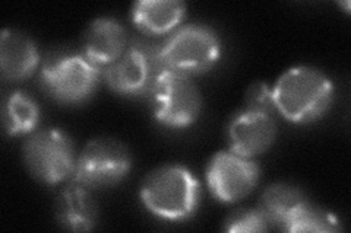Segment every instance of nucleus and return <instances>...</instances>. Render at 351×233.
<instances>
[{"mask_svg": "<svg viewBox=\"0 0 351 233\" xmlns=\"http://www.w3.org/2000/svg\"><path fill=\"white\" fill-rule=\"evenodd\" d=\"M221 55V41L206 25L191 24L174 29L160 46L164 70L197 76L211 70Z\"/></svg>", "mask_w": 351, "mask_h": 233, "instance_id": "7ed1b4c3", "label": "nucleus"}, {"mask_svg": "<svg viewBox=\"0 0 351 233\" xmlns=\"http://www.w3.org/2000/svg\"><path fill=\"white\" fill-rule=\"evenodd\" d=\"M164 72L160 46L135 42L120 59L103 70L110 90L125 96L149 95L154 82Z\"/></svg>", "mask_w": 351, "mask_h": 233, "instance_id": "6e6552de", "label": "nucleus"}, {"mask_svg": "<svg viewBox=\"0 0 351 233\" xmlns=\"http://www.w3.org/2000/svg\"><path fill=\"white\" fill-rule=\"evenodd\" d=\"M259 166L250 158L228 150L218 152L208 163L206 182L213 195L223 203H236L255 190Z\"/></svg>", "mask_w": 351, "mask_h": 233, "instance_id": "1a4fd4ad", "label": "nucleus"}, {"mask_svg": "<svg viewBox=\"0 0 351 233\" xmlns=\"http://www.w3.org/2000/svg\"><path fill=\"white\" fill-rule=\"evenodd\" d=\"M128 50V34L114 18L94 19L84 32L82 54L97 66H110Z\"/></svg>", "mask_w": 351, "mask_h": 233, "instance_id": "9b49d317", "label": "nucleus"}, {"mask_svg": "<svg viewBox=\"0 0 351 233\" xmlns=\"http://www.w3.org/2000/svg\"><path fill=\"white\" fill-rule=\"evenodd\" d=\"M132 168V156L122 141L100 137L86 143L76 158L72 180L95 190L119 184Z\"/></svg>", "mask_w": 351, "mask_h": 233, "instance_id": "0eeeda50", "label": "nucleus"}, {"mask_svg": "<svg viewBox=\"0 0 351 233\" xmlns=\"http://www.w3.org/2000/svg\"><path fill=\"white\" fill-rule=\"evenodd\" d=\"M199 194V182L182 165L160 166L141 187V200L148 212L173 221L189 219L196 212Z\"/></svg>", "mask_w": 351, "mask_h": 233, "instance_id": "f03ea898", "label": "nucleus"}, {"mask_svg": "<svg viewBox=\"0 0 351 233\" xmlns=\"http://www.w3.org/2000/svg\"><path fill=\"white\" fill-rule=\"evenodd\" d=\"M40 53L28 36L14 29H3L0 36V69L5 81H25L36 73Z\"/></svg>", "mask_w": 351, "mask_h": 233, "instance_id": "f8f14e48", "label": "nucleus"}, {"mask_svg": "<svg viewBox=\"0 0 351 233\" xmlns=\"http://www.w3.org/2000/svg\"><path fill=\"white\" fill-rule=\"evenodd\" d=\"M2 120L8 136L31 135L40 123V107L24 91L10 92L3 99Z\"/></svg>", "mask_w": 351, "mask_h": 233, "instance_id": "dca6fc26", "label": "nucleus"}, {"mask_svg": "<svg viewBox=\"0 0 351 233\" xmlns=\"http://www.w3.org/2000/svg\"><path fill=\"white\" fill-rule=\"evenodd\" d=\"M339 220L326 210L312 204L309 200L294 213L290 221L285 226L284 232L302 233V232H338L341 230Z\"/></svg>", "mask_w": 351, "mask_h": 233, "instance_id": "f3484780", "label": "nucleus"}, {"mask_svg": "<svg viewBox=\"0 0 351 233\" xmlns=\"http://www.w3.org/2000/svg\"><path fill=\"white\" fill-rule=\"evenodd\" d=\"M307 202L304 194L289 184H272L262 193L259 206L261 213L268 225L284 230L294 213Z\"/></svg>", "mask_w": 351, "mask_h": 233, "instance_id": "2eb2a0df", "label": "nucleus"}, {"mask_svg": "<svg viewBox=\"0 0 351 233\" xmlns=\"http://www.w3.org/2000/svg\"><path fill=\"white\" fill-rule=\"evenodd\" d=\"M186 14L180 0H138L132 6V22L148 36L169 34L179 27Z\"/></svg>", "mask_w": 351, "mask_h": 233, "instance_id": "4468645a", "label": "nucleus"}, {"mask_svg": "<svg viewBox=\"0 0 351 233\" xmlns=\"http://www.w3.org/2000/svg\"><path fill=\"white\" fill-rule=\"evenodd\" d=\"M277 137V121L272 114L243 108L227 128L230 150L245 158L265 153Z\"/></svg>", "mask_w": 351, "mask_h": 233, "instance_id": "9d476101", "label": "nucleus"}, {"mask_svg": "<svg viewBox=\"0 0 351 233\" xmlns=\"http://www.w3.org/2000/svg\"><path fill=\"white\" fill-rule=\"evenodd\" d=\"M28 172L43 184L56 185L73 176L76 156L71 137L58 128L31 133L22 146Z\"/></svg>", "mask_w": 351, "mask_h": 233, "instance_id": "39448f33", "label": "nucleus"}, {"mask_svg": "<svg viewBox=\"0 0 351 233\" xmlns=\"http://www.w3.org/2000/svg\"><path fill=\"white\" fill-rule=\"evenodd\" d=\"M148 96L154 117L166 127H189L201 115L202 96L188 76L170 70L161 72Z\"/></svg>", "mask_w": 351, "mask_h": 233, "instance_id": "423d86ee", "label": "nucleus"}, {"mask_svg": "<svg viewBox=\"0 0 351 233\" xmlns=\"http://www.w3.org/2000/svg\"><path fill=\"white\" fill-rule=\"evenodd\" d=\"M103 77V68L82 53L56 54L43 64V90L60 104H81L95 92Z\"/></svg>", "mask_w": 351, "mask_h": 233, "instance_id": "20e7f679", "label": "nucleus"}, {"mask_svg": "<svg viewBox=\"0 0 351 233\" xmlns=\"http://www.w3.org/2000/svg\"><path fill=\"white\" fill-rule=\"evenodd\" d=\"M245 108L276 115L277 108L276 101H274L272 87H269L265 82L252 83L245 95Z\"/></svg>", "mask_w": 351, "mask_h": 233, "instance_id": "6ab92c4d", "label": "nucleus"}, {"mask_svg": "<svg viewBox=\"0 0 351 233\" xmlns=\"http://www.w3.org/2000/svg\"><path fill=\"white\" fill-rule=\"evenodd\" d=\"M269 225L267 219L263 217L261 210H250V208H241L237 212L232 213L226 220L224 230L226 232H267Z\"/></svg>", "mask_w": 351, "mask_h": 233, "instance_id": "a211bd4d", "label": "nucleus"}, {"mask_svg": "<svg viewBox=\"0 0 351 233\" xmlns=\"http://www.w3.org/2000/svg\"><path fill=\"white\" fill-rule=\"evenodd\" d=\"M54 213L58 223L72 232L93 230L98 221V206L90 188L75 181L58 195Z\"/></svg>", "mask_w": 351, "mask_h": 233, "instance_id": "ddd939ff", "label": "nucleus"}, {"mask_svg": "<svg viewBox=\"0 0 351 233\" xmlns=\"http://www.w3.org/2000/svg\"><path fill=\"white\" fill-rule=\"evenodd\" d=\"M277 113L295 124L319 120L331 108L334 86L329 77L311 66H295L282 73L272 87Z\"/></svg>", "mask_w": 351, "mask_h": 233, "instance_id": "f257e3e1", "label": "nucleus"}]
</instances>
